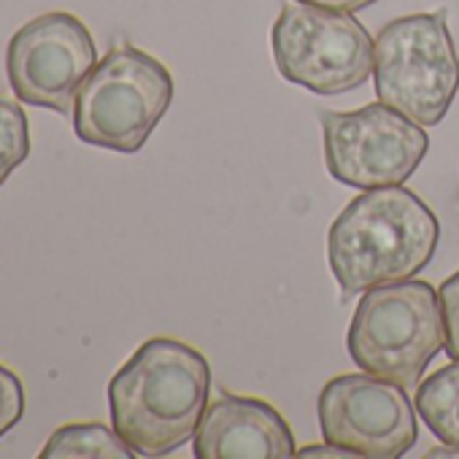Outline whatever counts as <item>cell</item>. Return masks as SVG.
<instances>
[{
  "label": "cell",
  "mask_w": 459,
  "mask_h": 459,
  "mask_svg": "<svg viewBox=\"0 0 459 459\" xmlns=\"http://www.w3.org/2000/svg\"><path fill=\"white\" fill-rule=\"evenodd\" d=\"M208 359L176 338L146 341L111 378V424L138 456H165L195 437L208 408Z\"/></svg>",
  "instance_id": "obj_1"
},
{
  "label": "cell",
  "mask_w": 459,
  "mask_h": 459,
  "mask_svg": "<svg viewBox=\"0 0 459 459\" xmlns=\"http://www.w3.org/2000/svg\"><path fill=\"white\" fill-rule=\"evenodd\" d=\"M440 221L411 189L376 186L354 197L327 233V263L343 295L421 273L437 252Z\"/></svg>",
  "instance_id": "obj_2"
},
{
  "label": "cell",
  "mask_w": 459,
  "mask_h": 459,
  "mask_svg": "<svg viewBox=\"0 0 459 459\" xmlns=\"http://www.w3.org/2000/svg\"><path fill=\"white\" fill-rule=\"evenodd\" d=\"M346 349L359 370L403 389L419 386L427 365L446 349L435 287L405 279L365 290L346 333Z\"/></svg>",
  "instance_id": "obj_3"
},
{
  "label": "cell",
  "mask_w": 459,
  "mask_h": 459,
  "mask_svg": "<svg viewBox=\"0 0 459 459\" xmlns=\"http://www.w3.org/2000/svg\"><path fill=\"white\" fill-rule=\"evenodd\" d=\"M170 100V71L133 44H119L79 87L74 133L90 146L133 154L149 141Z\"/></svg>",
  "instance_id": "obj_4"
},
{
  "label": "cell",
  "mask_w": 459,
  "mask_h": 459,
  "mask_svg": "<svg viewBox=\"0 0 459 459\" xmlns=\"http://www.w3.org/2000/svg\"><path fill=\"white\" fill-rule=\"evenodd\" d=\"M376 98L408 119L435 127L459 90V57L448 33V12L392 20L376 36Z\"/></svg>",
  "instance_id": "obj_5"
},
{
  "label": "cell",
  "mask_w": 459,
  "mask_h": 459,
  "mask_svg": "<svg viewBox=\"0 0 459 459\" xmlns=\"http://www.w3.org/2000/svg\"><path fill=\"white\" fill-rule=\"evenodd\" d=\"M271 47L279 74L316 95H343L373 74L376 41L346 12L308 4L284 6L273 22Z\"/></svg>",
  "instance_id": "obj_6"
},
{
  "label": "cell",
  "mask_w": 459,
  "mask_h": 459,
  "mask_svg": "<svg viewBox=\"0 0 459 459\" xmlns=\"http://www.w3.org/2000/svg\"><path fill=\"white\" fill-rule=\"evenodd\" d=\"M322 135L330 176L357 189L405 184L429 149L421 125L381 100L357 111H322Z\"/></svg>",
  "instance_id": "obj_7"
},
{
  "label": "cell",
  "mask_w": 459,
  "mask_h": 459,
  "mask_svg": "<svg viewBox=\"0 0 459 459\" xmlns=\"http://www.w3.org/2000/svg\"><path fill=\"white\" fill-rule=\"evenodd\" d=\"M98 65L95 41L87 25L68 12H49L14 33L6 52V71L22 103L68 117L76 92Z\"/></svg>",
  "instance_id": "obj_8"
},
{
  "label": "cell",
  "mask_w": 459,
  "mask_h": 459,
  "mask_svg": "<svg viewBox=\"0 0 459 459\" xmlns=\"http://www.w3.org/2000/svg\"><path fill=\"white\" fill-rule=\"evenodd\" d=\"M319 427L325 440L370 459H397L419 437L413 403L405 389L365 370L335 376L325 384Z\"/></svg>",
  "instance_id": "obj_9"
},
{
  "label": "cell",
  "mask_w": 459,
  "mask_h": 459,
  "mask_svg": "<svg viewBox=\"0 0 459 459\" xmlns=\"http://www.w3.org/2000/svg\"><path fill=\"white\" fill-rule=\"evenodd\" d=\"M197 459H287L295 437L287 419L260 397L219 392L195 432Z\"/></svg>",
  "instance_id": "obj_10"
},
{
  "label": "cell",
  "mask_w": 459,
  "mask_h": 459,
  "mask_svg": "<svg viewBox=\"0 0 459 459\" xmlns=\"http://www.w3.org/2000/svg\"><path fill=\"white\" fill-rule=\"evenodd\" d=\"M413 405L437 440L459 443V359L419 381Z\"/></svg>",
  "instance_id": "obj_11"
},
{
  "label": "cell",
  "mask_w": 459,
  "mask_h": 459,
  "mask_svg": "<svg viewBox=\"0 0 459 459\" xmlns=\"http://www.w3.org/2000/svg\"><path fill=\"white\" fill-rule=\"evenodd\" d=\"M44 459H130L135 451L100 421H82L60 427L41 451Z\"/></svg>",
  "instance_id": "obj_12"
},
{
  "label": "cell",
  "mask_w": 459,
  "mask_h": 459,
  "mask_svg": "<svg viewBox=\"0 0 459 459\" xmlns=\"http://www.w3.org/2000/svg\"><path fill=\"white\" fill-rule=\"evenodd\" d=\"M30 130L20 103L0 95V186L28 160Z\"/></svg>",
  "instance_id": "obj_13"
},
{
  "label": "cell",
  "mask_w": 459,
  "mask_h": 459,
  "mask_svg": "<svg viewBox=\"0 0 459 459\" xmlns=\"http://www.w3.org/2000/svg\"><path fill=\"white\" fill-rule=\"evenodd\" d=\"M22 413H25L22 381L14 370L0 365V437H4L9 429H14V424H20Z\"/></svg>",
  "instance_id": "obj_14"
},
{
  "label": "cell",
  "mask_w": 459,
  "mask_h": 459,
  "mask_svg": "<svg viewBox=\"0 0 459 459\" xmlns=\"http://www.w3.org/2000/svg\"><path fill=\"white\" fill-rule=\"evenodd\" d=\"M443 327H446V354L459 359V271L437 287Z\"/></svg>",
  "instance_id": "obj_15"
},
{
  "label": "cell",
  "mask_w": 459,
  "mask_h": 459,
  "mask_svg": "<svg viewBox=\"0 0 459 459\" xmlns=\"http://www.w3.org/2000/svg\"><path fill=\"white\" fill-rule=\"evenodd\" d=\"M295 4H308V6H319V9H330V12H346V14H354V12H362L378 0H295Z\"/></svg>",
  "instance_id": "obj_16"
},
{
  "label": "cell",
  "mask_w": 459,
  "mask_h": 459,
  "mask_svg": "<svg viewBox=\"0 0 459 459\" xmlns=\"http://www.w3.org/2000/svg\"><path fill=\"white\" fill-rule=\"evenodd\" d=\"M298 456H357L354 451L338 446V443H314V446H306L298 451Z\"/></svg>",
  "instance_id": "obj_17"
},
{
  "label": "cell",
  "mask_w": 459,
  "mask_h": 459,
  "mask_svg": "<svg viewBox=\"0 0 459 459\" xmlns=\"http://www.w3.org/2000/svg\"><path fill=\"white\" fill-rule=\"evenodd\" d=\"M427 459H432V456H459V443H443L440 448H432V451H427L424 454Z\"/></svg>",
  "instance_id": "obj_18"
}]
</instances>
